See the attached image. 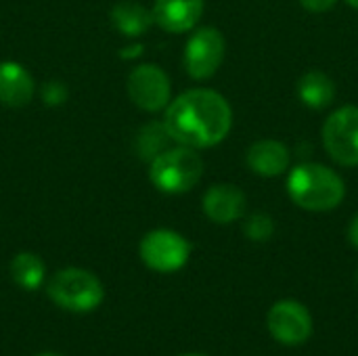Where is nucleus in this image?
Listing matches in <instances>:
<instances>
[{
    "mask_svg": "<svg viewBox=\"0 0 358 356\" xmlns=\"http://www.w3.org/2000/svg\"><path fill=\"white\" fill-rule=\"evenodd\" d=\"M164 124L174 143L206 149L227 138L233 124V111L229 101L216 90L193 88L168 105Z\"/></svg>",
    "mask_w": 358,
    "mask_h": 356,
    "instance_id": "1",
    "label": "nucleus"
},
{
    "mask_svg": "<svg viewBox=\"0 0 358 356\" xmlns=\"http://www.w3.org/2000/svg\"><path fill=\"white\" fill-rule=\"evenodd\" d=\"M292 201L308 212H329L346 195V185L338 172L323 164H300L287 176Z\"/></svg>",
    "mask_w": 358,
    "mask_h": 356,
    "instance_id": "2",
    "label": "nucleus"
},
{
    "mask_svg": "<svg viewBox=\"0 0 358 356\" xmlns=\"http://www.w3.org/2000/svg\"><path fill=\"white\" fill-rule=\"evenodd\" d=\"M203 174V159L193 147L176 145L159 153L151 162L149 178L164 193H187L191 191Z\"/></svg>",
    "mask_w": 358,
    "mask_h": 356,
    "instance_id": "3",
    "label": "nucleus"
},
{
    "mask_svg": "<svg viewBox=\"0 0 358 356\" xmlns=\"http://www.w3.org/2000/svg\"><path fill=\"white\" fill-rule=\"evenodd\" d=\"M48 298L67 313H90L103 298V283L84 269H63L52 275L48 283Z\"/></svg>",
    "mask_w": 358,
    "mask_h": 356,
    "instance_id": "4",
    "label": "nucleus"
},
{
    "mask_svg": "<svg viewBox=\"0 0 358 356\" xmlns=\"http://www.w3.org/2000/svg\"><path fill=\"white\" fill-rule=\"evenodd\" d=\"M323 145L336 164L358 166V107H340L327 118L323 124Z\"/></svg>",
    "mask_w": 358,
    "mask_h": 356,
    "instance_id": "5",
    "label": "nucleus"
},
{
    "mask_svg": "<svg viewBox=\"0 0 358 356\" xmlns=\"http://www.w3.org/2000/svg\"><path fill=\"white\" fill-rule=\"evenodd\" d=\"M138 250L145 266L157 273H176L189 262L191 256V243L180 233L170 229L147 233Z\"/></svg>",
    "mask_w": 358,
    "mask_h": 356,
    "instance_id": "6",
    "label": "nucleus"
},
{
    "mask_svg": "<svg viewBox=\"0 0 358 356\" xmlns=\"http://www.w3.org/2000/svg\"><path fill=\"white\" fill-rule=\"evenodd\" d=\"M224 52V36L216 27H201L185 46V69L193 80H208L222 65Z\"/></svg>",
    "mask_w": 358,
    "mask_h": 356,
    "instance_id": "7",
    "label": "nucleus"
},
{
    "mask_svg": "<svg viewBox=\"0 0 358 356\" xmlns=\"http://www.w3.org/2000/svg\"><path fill=\"white\" fill-rule=\"evenodd\" d=\"M268 332L271 336L285 344V346H298L304 344L313 336V319L306 306L294 300L277 302L268 311Z\"/></svg>",
    "mask_w": 358,
    "mask_h": 356,
    "instance_id": "8",
    "label": "nucleus"
},
{
    "mask_svg": "<svg viewBox=\"0 0 358 356\" xmlns=\"http://www.w3.org/2000/svg\"><path fill=\"white\" fill-rule=\"evenodd\" d=\"M128 94L145 111H159L170 103V80L159 65H138L128 76Z\"/></svg>",
    "mask_w": 358,
    "mask_h": 356,
    "instance_id": "9",
    "label": "nucleus"
},
{
    "mask_svg": "<svg viewBox=\"0 0 358 356\" xmlns=\"http://www.w3.org/2000/svg\"><path fill=\"white\" fill-rule=\"evenodd\" d=\"M203 212L216 225L235 222L245 212V193L237 185H212L203 195Z\"/></svg>",
    "mask_w": 358,
    "mask_h": 356,
    "instance_id": "10",
    "label": "nucleus"
},
{
    "mask_svg": "<svg viewBox=\"0 0 358 356\" xmlns=\"http://www.w3.org/2000/svg\"><path fill=\"white\" fill-rule=\"evenodd\" d=\"M203 15V0H155L153 21L172 34L189 31Z\"/></svg>",
    "mask_w": 358,
    "mask_h": 356,
    "instance_id": "11",
    "label": "nucleus"
},
{
    "mask_svg": "<svg viewBox=\"0 0 358 356\" xmlns=\"http://www.w3.org/2000/svg\"><path fill=\"white\" fill-rule=\"evenodd\" d=\"M245 162L254 174L264 176V178H273V176L283 174L289 168L292 153L283 143L273 141V138H264V141L254 143L248 149Z\"/></svg>",
    "mask_w": 358,
    "mask_h": 356,
    "instance_id": "12",
    "label": "nucleus"
},
{
    "mask_svg": "<svg viewBox=\"0 0 358 356\" xmlns=\"http://www.w3.org/2000/svg\"><path fill=\"white\" fill-rule=\"evenodd\" d=\"M34 97V78L29 71L15 63H0V103L6 107H25Z\"/></svg>",
    "mask_w": 358,
    "mask_h": 356,
    "instance_id": "13",
    "label": "nucleus"
},
{
    "mask_svg": "<svg viewBox=\"0 0 358 356\" xmlns=\"http://www.w3.org/2000/svg\"><path fill=\"white\" fill-rule=\"evenodd\" d=\"M298 97L310 109H325L336 99V82L327 73L310 69L298 80Z\"/></svg>",
    "mask_w": 358,
    "mask_h": 356,
    "instance_id": "14",
    "label": "nucleus"
},
{
    "mask_svg": "<svg viewBox=\"0 0 358 356\" xmlns=\"http://www.w3.org/2000/svg\"><path fill=\"white\" fill-rule=\"evenodd\" d=\"M111 23L124 36H141L153 23V13L138 2L122 0L111 8Z\"/></svg>",
    "mask_w": 358,
    "mask_h": 356,
    "instance_id": "15",
    "label": "nucleus"
},
{
    "mask_svg": "<svg viewBox=\"0 0 358 356\" xmlns=\"http://www.w3.org/2000/svg\"><path fill=\"white\" fill-rule=\"evenodd\" d=\"M10 277L21 290L34 292L44 283L46 266L40 256H36L31 252H21L10 262Z\"/></svg>",
    "mask_w": 358,
    "mask_h": 356,
    "instance_id": "16",
    "label": "nucleus"
},
{
    "mask_svg": "<svg viewBox=\"0 0 358 356\" xmlns=\"http://www.w3.org/2000/svg\"><path fill=\"white\" fill-rule=\"evenodd\" d=\"M170 143H172V136H170L166 124L164 122H151L138 130L134 147H136V153L141 159L153 162L159 153L170 149Z\"/></svg>",
    "mask_w": 358,
    "mask_h": 356,
    "instance_id": "17",
    "label": "nucleus"
},
{
    "mask_svg": "<svg viewBox=\"0 0 358 356\" xmlns=\"http://www.w3.org/2000/svg\"><path fill=\"white\" fill-rule=\"evenodd\" d=\"M245 235L252 239V241H268L275 233V222L268 214H252L248 220H245V227H243Z\"/></svg>",
    "mask_w": 358,
    "mask_h": 356,
    "instance_id": "18",
    "label": "nucleus"
},
{
    "mask_svg": "<svg viewBox=\"0 0 358 356\" xmlns=\"http://www.w3.org/2000/svg\"><path fill=\"white\" fill-rule=\"evenodd\" d=\"M42 99H44V103L50 105V107L61 105V103L67 99V88H65V84H61V82H48V84H44V88H42Z\"/></svg>",
    "mask_w": 358,
    "mask_h": 356,
    "instance_id": "19",
    "label": "nucleus"
},
{
    "mask_svg": "<svg viewBox=\"0 0 358 356\" xmlns=\"http://www.w3.org/2000/svg\"><path fill=\"white\" fill-rule=\"evenodd\" d=\"M338 0H300V4L310 13H325L336 6Z\"/></svg>",
    "mask_w": 358,
    "mask_h": 356,
    "instance_id": "20",
    "label": "nucleus"
},
{
    "mask_svg": "<svg viewBox=\"0 0 358 356\" xmlns=\"http://www.w3.org/2000/svg\"><path fill=\"white\" fill-rule=\"evenodd\" d=\"M348 237H350V243L358 250V214L352 218L350 222V229H348Z\"/></svg>",
    "mask_w": 358,
    "mask_h": 356,
    "instance_id": "21",
    "label": "nucleus"
},
{
    "mask_svg": "<svg viewBox=\"0 0 358 356\" xmlns=\"http://www.w3.org/2000/svg\"><path fill=\"white\" fill-rule=\"evenodd\" d=\"M346 2H348V4H350L352 8H357V10H358V0H346Z\"/></svg>",
    "mask_w": 358,
    "mask_h": 356,
    "instance_id": "22",
    "label": "nucleus"
},
{
    "mask_svg": "<svg viewBox=\"0 0 358 356\" xmlns=\"http://www.w3.org/2000/svg\"><path fill=\"white\" fill-rule=\"evenodd\" d=\"M36 356H61V355H57V353H42V355H36Z\"/></svg>",
    "mask_w": 358,
    "mask_h": 356,
    "instance_id": "23",
    "label": "nucleus"
},
{
    "mask_svg": "<svg viewBox=\"0 0 358 356\" xmlns=\"http://www.w3.org/2000/svg\"><path fill=\"white\" fill-rule=\"evenodd\" d=\"M180 356H206V355H180Z\"/></svg>",
    "mask_w": 358,
    "mask_h": 356,
    "instance_id": "24",
    "label": "nucleus"
}]
</instances>
